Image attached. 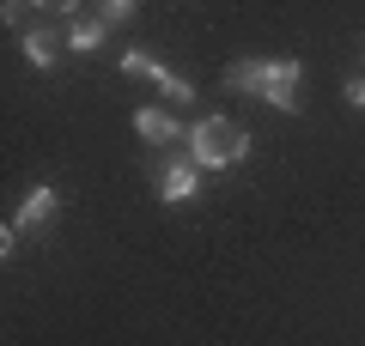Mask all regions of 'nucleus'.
<instances>
[{
	"label": "nucleus",
	"instance_id": "1a4fd4ad",
	"mask_svg": "<svg viewBox=\"0 0 365 346\" xmlns=\"http://www.w3.org/2000/svg\"><path fill=\"white\" fill-rule=\"evenodd\" d=\"M25 55H31V67H55V55H61L55 31H25Z\"/></svg>",
	"mask_w": 365,
	"mask_h": 346
},
{
	"label": "nucleus",
	"instance_id": "f257e3e1",
	"mask_svg": "<svg viewBox=\"0 0 365 346\" xmlns=\"http://www.w3.org/2000/svg\"><path fill=\"white\" fill-rule=\"evenodd\" d=\"M244 152H250V134H244V122H232V115H207V122L189 134V158H195V170L244 164Z\"/></svg>",
	"mask_w": 365,
	"mask_h": 346
},
{
	"label": "nucleus",
	"instance_id": "9d476101",
	"mask_svg": "<svg viewBox=\"0 0 365 346\" xmlns=\"http://www.w3.org/2000/svg\"><path fill=\"white\" fill-rule=\"evenodd\" d=\"M104 19H110V25H128V19H134V6H128V0H110V6H104Z\"/></svg>",
	"mask_w": 365,
	"mask_h": 346
},
{
	"label": "nucleus",
	"instance_id": "f03ea898",
	"mask_svg": "<svg viewBox=\"0 0 365 346\" xmlns=\"http://www.w3.org/2000/svg\"><path fill=\"white\" fill-rule=\"evenodd\" d=\"M104 37H110L104 6H67V49H73V55H91Z\"/></svg>",
	"mask_w": 365,
	"mask_h": 346
},
{
	"label": "nucleus",
	"instance_id": "423d86ee",
	"mask_svg": "<svg viewBox=\"0 0 365 346\" xmlns=\"http://www.w3.org/2000/svg\"><path fill=\"white\" fill-rule=\"evenodd\" d=\"M134 128H140V140H153V146H165V140H177V122H170L165 110H134Z\"/></svg>",
	"mask_w": 365,
	"mask_h": 346
},
{
	"label": "nucleus",
	"instance_id": "7ed1b4c3",
	"mask_svg": "<svg viewBox=\"0 0 365 346\" xmlns=\"http://www.w3.org/2000/svg\"><path fill=\"white\" fill-rule=\"evenodd\" d=\"M122 73H146V79H153V85H158V91L170 98V103H189V98H195V85H189L182 73H170V67H158L153 55H140V49H128V55H122Z\"/></svg>",
	"mask_w": 365,
	"mask_h": 346
},
{
	"label": "nucleus",
	"instance_id": "9b49d317",
	"mask_svg": "<svg viewBox=\"0 0 365 346\" xmlns=\"http://www.w3.org/2000/svg\"><path fill=\"white\" fill-rule=\"evenodd\" d=\"M347 103H353V110H365V79H347Z\"/></svg>",
	"mask_w": 365,
	"mask_h": 346
},
{
	"label": "nucleus",
	"instance_id": "6e6552de",
	"mask_svg": "<svg viewBox=\"0 0 365 346\" xmlns=\"http://www.w3.org/2000/svg\"><path fill=\"white\" fill-rule=\"evenodd\" d=\"M49 213H55V189H31V201L19 206V219H13V225H19V231H31V225H43Z\"/></svg>",
	"mask_w": 365,
	"mask_h": 346
},
{
	"label": "nucleus",
	"instance_id": "39448f33",
	"mask_svg": "<svg viewBox=\"0 0 365 346\" xmlns=\"http://www.w3.org/2000/svg\"><path fill=\"white\" fill-rule=\"evenodd\" d=\"M195 189H201V170H195V158H182V164H170L165 177H158V201H189Z\"/></svg>",
	"mask_w": 365,
	"mask_h": 346
},
{
	"label": "nucleus",
	"instance_id": "0eeeda50",
	"mask_svg": "<svg viewBox=\"0 0 365 346\" xmlns=\"http://www.w3.org/2000/svg\"><path fill=\"white\" fill-rule=\"evenodd\" d=\"M225 85H232V91H256V98H262V85H268V61H232V67H225Z\"/></svg>",
	"mask_w": 365,
	"mask_h": 346
},
{
	"label": "nucleus",
	"instance_id": "20e7f679",
	"mask_svg": "<svg viewBox=\"0 0 365 346\" xmlns=\"http://www.w3.org/2000/svg\"><path fill=\"white\" fill-rule=\"evenodd\" d=\"M299 79H304V67L292 61V55H287V61H268V85H262V98H268L280 115H292V110H299Z\"/></svg>",
	"mask_w": 365,
	"mask_h": 346
}]
</instances>
